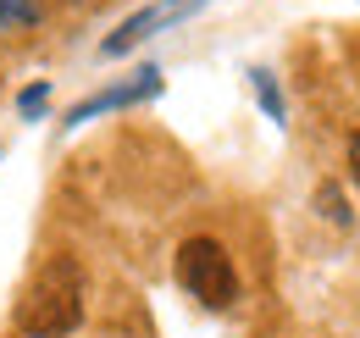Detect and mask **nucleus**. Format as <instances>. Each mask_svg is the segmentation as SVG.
Wrapping results in <instances>:
<instances>
[{"mask_svg":"<svg viewBox=\"0 0 360 338\" xmlns=\"http://www.w3.org/2000/svg\"><path fill=\"white\" fill-rule=\"evenodd\" d=\"M194 6H205V0H167V6H155V23L167 28V23H178V17H188Z\"/></svg>","mask_w":360,"mask_h":338,"instance_id":"423d86ee","label":"nucleus"},{"mask_svg":"<svg viewBox=\"0 0 360 338\" xmlns=\"http://www.w3.org/2000/svg\"><path fill=\"white\" fill-rule=\"evenodd\" d=\"M316 200H321V211L333 216V222H349V211H344V200H338V189H321Z\"/></svg>","mask_w":360,"mask_h":338,"instance_id":"6e6552de","label":"nucleus"},{"mask_svg":"<svg viewBox=\"0 0 360 338\" xmlns=\"http://www.w3.org/2000/svg\"><path fill=\"white\" fill-rule=\"evenodd\" d=\"M250 78H255V94H261L266 117H271V123H283L288 111H283V94H277V78H271V73H250Z\"/></svg>","mask_w":360,"mask_h":338,"instance_id":"20e7f679","label":"nucleus"},{"mask_svg":"<svg viewBox=\"0 0 360 338\" xmlns=\"http://www.w3.org/2000/svg\"><path fill=\"white\" fill-rule=\"evenodd\" d=\"M150 94H161V73H155V67H139L128 84H111V89H100V94H89V100H78V106L67 111V127L89 123V117H100V111H122V106H139V100H150Z\"/></svg>","mask_w":360,"mask_h":338,"instance_id":"7ed1b4c3","label":"nucleus"},{"mask_svg":"<svg viewBox=\"0 0 360 338\" xmlns=\"http://www.w3.org/2000/svg\"><path fill=\"white\" fill-rule=\"evenodd\" d=\"M45 100H50V89H45V84H34L22 100H17V111H22V117H39V111H45Z\"/></svg>","mask_w":360,"mask_h":338,"instance_id":"0eeeda50","label":"nucleus"},{"mask_svg":"<svg viewBox=\"0 0 360 338\" xmlns=\"http://www.w3.org/2000/svg\"><path fill=\"white\" fill-rule=\"evenodd\" d=\"M349 177H355V183H360V127H355V133H349Z\"/></svg>","mask_w":360,"mask_h":338,"instance_id":"1a4fd4ad","label":"nucleus"},{"mask_svg":"<svg viewBox=\"0 0 360 338\" xmlns=\"http://www.w3.org/2000/svg\"><path fill=\"white\" fill-rule=\"evenodd\" d=\"M84 322V266L72 255H50L17 299V327L28 338H67Z\"/></svg>","mask_w":360,"mask_h":338,"instance_id":"f257e3e1","label":"nucleus"},{"mask_svg":"<svg viewBox=\"0 0 360 338\" xmlns=\"http://www.w3.org/2000/svg\"><path fill=\"white\" fill-rule=\"evenodd\" d=\"M17 23H39L34 0H0V28H17Z\"/></svg>","mask_w":360,"mask_h":338,"instance_id":"39448f33","label":"nucleus"},{"mask_svg":"<svg viewBox=\"0 0 360 338\" xmlns=\"http://www.w3.org/2000/svg\"><path fill=\"white\" fill-rule=\"evenodd\" d=\"M178 283L200 305L222 311L238 299V272H233V255L217 244V239H183L178 244Z\"/></svg>","mask_w":360,"mask_h":338,"instance_id":"f03ea898","label":"nucleus"}]
</instances>
